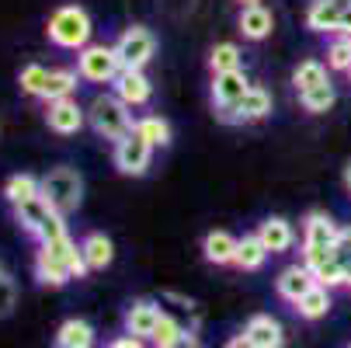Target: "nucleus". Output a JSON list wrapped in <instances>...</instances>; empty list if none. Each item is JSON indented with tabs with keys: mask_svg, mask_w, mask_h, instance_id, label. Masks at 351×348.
<instances>
[{
	"mask_svg": "<svg viewBox=\"0 0 351 348\" xmlns=\"http://www.w3.org/2000/svg\"><path fill=\"white\" fill-rule=\"evenodd\" d=\"M90 268L84 262L80 244H73L70 237L53 240V244H38V255H35V279L49 289H60L70 279H84Z\"/></svg>",
	"mask_w": 351,
	"mask_h": 348,
	"instance_id": "1",
	"label": "nucleus"
},
{
	"mask_svg": "<svg viewBox=\"0 0 351 348\" xmlns=\"http://www.w3.org/2000/svg\"><path fill=\"white\" fill-rule=\"evenodd\" d=\"M14 220H18V227H21L28 237H35L38 244H53V240L70 237V233H66V216H63L53 202H49L45 192H38L35 198H28V202L14 206Z\"/></svg>",
	"mask_w": 351,
	"mask_h": 348,
	"instance_id": "2",
	"label": "nucleus"
},
{
	"mask_svg": "<svg viewBox=\"0 0 351 348\" xmlns=\"http://www.w3.org/2000/svg\"><path fill=\"white\" fill-rule=\"evenodd\" d=\"M90 35H94V21L80 4H63L45 21V38L56 49H66V53H80L84 45H90Z\"/></svg>",
	"mask_w": 351,
	"mask_h": 348,
	"instance_id": "3",
	"label": "nucleus"
},
{
	"mask_svg": "<svg viewBox=\"0 0 351 348\" xmlns=\"http://www.w3.org/2000/svg\"><path fill=\"white\" fill-rule=\"evenodd\" d=\"M87 126L101 136V139L119 143L122 136L132 132L136 119H132V108L122 102L115 91H101V94H94L90 105H87Z\"/></svg>",
	"mask_w": 351,
	"mask_h": 348,
	"instance_id": "4",
	"label": "nucleus"
},
{
	"mask_svg": "<svg viewBox=\"0 0 351 348\" xmlns=\"http://www.w3.org/2000/svg\"><path fill=\"white\" fill-rule=\"evenodd\" d=\"M42 192H45V198H49V202H53L63 216H70V213H77L80 202H84V174H80L77 167L60 164V167H53V171L42 178Z\"/></svg>",
	"mask_w": 351,
	"mask_h": 348,
	"instance_id": "5",
	"label": "nucleus"
},
{
	"mask_svg": "<svg viewBox=\"0 0 351 348\" xmlns=\"http://www.w3.org/2000/svg\"><path fill=\"white\" fill-rule=\"evenodd\" d=\"M77 73L87 84H112L122 73V60L115 53V45H105V42L84 45L77 53Z\"/></svg>",
	"mask_w": 351,
	"mask_h": 348,
	"instance_id": "6",
	"label": "nucleus"
},
{
	"mask_svg": "<svg viewBox=\"0 0 351 348\" xmlns=\"http://www.w3.org/2000/svg\"><path fill=\"white\" fill-rule=\"evenodd\" d=\"M112 45H115V53H119V60H122L125 70H146V63L157 56V35L149 32L146 25L122 28V35Z\"/></svg>",
	"mask_w": 351,
	"mask_h": 348,
	"instance_id": "7",
	"label": "nucleus"
},
{
	"mask_svg": "<svg viewBox=\"0 0 351 348\" xmlns=\"http://www.w3.org/2000/svg\"><path fill=\"white\" fill-rule=\"evenodd\" d=\"M115 150H112V161H115V167L122 171V174H129V178H143L146 171H149V161H154V146H149L136 129L129 132V136H122L119 143H112Z\"/></svg>",
	"mask_w": 351,
	"mask_h": 348,
	"instance_id": "8",
	"label": "nucleus"
},
{
	"mask_svg": "<svg viewBox=\"0 0 351 348\" xmlns=\"http://www.w3.org/2000/svg\"><path fill=\"white\" fill-rule=\"evenodd\" d=\"M268 115H271V94H268L261 84H254V87H250L230 112H223L219 119L230 122V126H250V122H261V119H268Z\"/></svg>",
	"mask_w": 351,
	"mask_h": 348,
	"instance_id": "9",
	"label": "nucleus"
},
{
	"mask_svg": "<svg viewBox=\"0 0 351 348\" xmlns=\"http://www.w3.org/2000/svg\"><path fill=\"white\" fill-rule=\"evenodd\" d=\"M45 126L56 136H77L87 126V108L77 105V97H60L45 105Z\"/></svg>",
	"mask_w": 351,
	"mask_h": 348,
	"instance_id": "10",
	"label": "nucleus"
},
{
	"mask_svg": "<svg viewBox=\"0 0 351 348\" xmlns=\"http://www.w3.org/2000/svg\"><path fill=\"white\" fill-rule=\"evenodd\" d=\"M254 87L247 80L243 70H230V73H213V84H209V94H213V105H216V115L230 112L240 97Z\"/></svg>",
	"mask_w": 351,
	"mask_h": 348,
	"instance_id": "11",
	"label": "nucleus"
},
{
	"mask_svg": "<svg viewBox=\"0 0 351 348\" xmlns=\"http://www.w3.org/2000/svg\"><path fill=\"white\" fill-rule=\"evenodd\" d=\"M112 91L122 97L129 108H143L149 97H154V84H149V77H146L143 70H125V67H122V73L112 80Z\"/></svg>",
	"mask_w": 351,
	"mask_h": 348,
	"instance_id": "12",
	"label": "nucleus"
},
{
	"mask_svg": "<svg viewBox=\"0 0 351 348\" xmlns=\"http://www.w3.org/2000/svg\"><path fill=\"white\" fill-rule=\"evenodd\" d=\"M160 317H164V310H160L157 300H132L129 310H125V331L149 341L154 331H157V324H160Z\"/></svg>",
	"mask_w": 351,
	"mask_h": 348,
	"instance_id": "13",
	"label": "nucleus"
},
{
	"mask_svg": "<svg viewBox=\"0 0 351 348\" xmlns=\"http://www.w3.org/2000/svg\"><path fill=\"white\" fill-rule=\"evenodd\" d=\"M344 11L348 8L341 4V0H310V8H306V28L310 32H320V35H337Z\"/></svg>",
	"mask_w": 351,
	"mask_h": 348,
	"instance_id": "14",
	"label": "nucleus"
},
{
	"mask_svg": "<svg viewBox=\"0 0 351 348\" xmlns=\"http://www.w3.org/2000/svg\"><path fill=\"white\" fill-rule=\"evenodd\" d=\"M254 233H258L261 244L268 247V255H285V251H292V244H295V227H292L285 216H268V220H261Z\"/></svg>",
	"mask_w": 351,
	"mask_h": 348,
	"instance_id": "15",
	"label": "nucleus"
},
{
	"mask_svg": "<svg viewBox=\"0 0 351 348\" xmlns=\"http://www.w3.org/2000/svg\"><path fill=\"white\" fill-rule=\"evenodd\" d=\"M313 286H317V279H313V272H310L303 262L282 268V272H278V279H275V292L282 296L285 303H295L299 296H306Z\"/></svg>",
	"mask_w": 351,
	"mask_h": 348,
	"instance_id": "16",
	"label": "nucleus"
},
{
	"mask_svg": "<svg viewBox=\"0 0 351 348\" xmlns=\"http://www.w3.org/2000/svg\"><path fill=\"white\" fill-rule=\"evenodd\" d=\"M337 233H341V227L334 223L330 213H324V209L306 213V220H303V247H334Z\"/></svg>",
	"mask_w": 351,
	"mask_h": 348,
	"instance_id": "17",
	"label": "nucleus"
},
{
	"mask_svg": "<svg viewBox=\"0 0 351 348\" xmlns=\"http://www.w3.org/2000/svg\"><path fill=\"white\" fill-rule=\"evenodd\" d=\"M237 28L247 42H265L271 32H275V18L265 4H250V8H240V18H237Z\"/></svg>",
	"mask_w": 351,
	"mask_h": 348,
	"instance_id": "18",
	"label": "nucleus"
},
{
	"mask_svg": "<svg viewBox=\"0 0 351 348\" xmlns=\"http://www.w3.org/2000/svg\"><path fill=\"white\" fill-rule=\"evenodd\" d=\"M80 251H84V262L90 272H105L112 262H115V244L108 233L101 230H90L84 240H80Z\"/></svg>",
	"mask_w": 351,
	"mask_h": 348,
	"instance_id": "19",
	"label": "nucleus"
},
{
	"mask_svg": "<svg viewBox=\"0 0 351 348\" xmlns=\"http://www.w3.org/2000/svg\"><path fill=\"white\" fill-rule=\"evenodd\" d=\"M237 244L240 237H233L230 230H209L202 240V255L209 265H233L237 262Z\"/></svg>",
	"mask_w": 351,
	"mask_h": 348,
	"instance_id": "20",
	"label": "nucleus"
},
{
	"mask_svg": "<svg viewBox=\"0 0 351 348\" xmlns=\"http://www.w3.org/2000/svg\"><path fill=\"white\" fill-rule=\"evenodd\" d=\"M243 334L254 341V348H282V324L271 314H254L243 324Z\"/></svg>",
	"mask_w": 351,
	"mask_h": 348,
	"instance_id": "21",
	"label": "nucleus"
},
{
	"mask_svg": "<svg viewBox=\"0 0 351 348\" xmlns=\"http://www.w3.org/2000/svg\"><path fill=\"white\" fill-rule=\"evenodd\" d=\"M80 73L77 67H56V70H49V80H45V91H42V102H60V97H73L77 87H80Z\"/></svg>",
	"mask_w": 351,
	"mask_h": 348,
	"instance_id": "22",
	"label": "nucleus"
},
{
	"mask_svg": "<svg viewBox=\"0 0 351 348\" xmlns=\"http://www.w3.org/2000/svg\"><path fill=\"white\" fill-rule=\"evenodd\" d=\"M265 262H268V247L261 244V237L258 233H243L240 237V244H237V268L240 272H258V268H265Z\"/></svg>",
	"mask_w": 351,
	"mask_h": 348,
	"instance_id": "23",
	"label": "nucleus"
},
{
	"mask_svg": "<svg viewBox=\"0 0 351 348\" xmlns=\"http://www.w3.org/2000/svg\"><path fill=\"white\" fill-rule=\"evenodd\" d=\"M53 348H94V327L80 317H70V321L60 324Z\"/></svg>",
	"mask_w": 351,
	"mask_h": 348,
	"instance_id": "24",
	"label": "nucleus"
},
{
	"mask_svg": "<svg viewBox=\"0 0 351 348\" xmlns=\"http://www.w3.org/2000/svg\"><path fill=\"white\" fill-rule=\"evenodd\" d=\"M154 150H164V146H171V122L164 115H139L136 126H132Z\"/></svg>",
	"mask_w": 351,
	"mask_h": 348,
	"instance_id": "25",
	"label": "nucleus"
},
{
	"mask_svg": "<svg viewBox=\"0 0 351 348\" xmlns=\"http://www.w3.org/2000/svg\"><path fill=\"white\" fill-rule=\"evenodd\" d=\"M292 307H295V314L303 317V321H320L330 310V289L327 286H313L306 296H299Z\"/></svg>",
	"mask_w": 351,
	"mask_h": 348,
	"instance_id": "26",
	"label": "nucleus"
},
{
	"mask_svg": "<svg viewBox=\"0 0 351 348\" xmlns=\"http://www.w3.org/2000/svg\"><path fill=\"white\" fill-rule=\"evenodd\" d=\"M38 192H42V178H35V174H11L4 181V198H8L11 209L28 202V198H35Z\"/></svg>",
	"mask_w": 351,
	"mask_h": 348,
	"instance_id": "27",
	"label": "nucleus"
},
{
	"mask_svg": "<svg viewBox=\"0 0 351 348\" xmlns=\"http://www.w3.org/2000/svg\"><path fill=\"white\" fill-rule=\"evenodd\" d=\"M334 102H337V91H334L330 80H324V84H317V87H310V91L299 94V105H303V112H310V115H324V112H330Z\"/></svg>",
	"mask_w": 351,
	"mask_h": 348,
	"instance_id": "28",
	"label": "nucleus"
},
{
	"mask_svg": "<svg viewBox=\"0 0 351 348\" xmlns=\"http://www.w3.org/2000/svg\"><path fill=\"white\" fill-rule=\"evenodd\" d=\"M324 80H330L327 77V63L324 60H303L295 70H292V84H295V91L303 94V91H310V87H317V84H324Z\"/></svg>",
	"mask_w": 351,
	"mask_h": 348,
	"instance_id": "29",
	"label": "nucleus"
},
{
	"mask_svg": "<svg viewBox=\"0 0 351 348\" xmlns=\"http://www.w3.org/2000/svg\"><path fill=\"white\" fill-rule=\"evenodd\" d=\"M209 70H213V73L240 70V45H237V42H216L213 53H209Z\"/></svg>",
	"mask_w": 351,
	"mask_h": 348,
	"instance_id": "30",
	"label": "nucleus"
},
{
	"mask_svg": "<svg viewBox=\"0 0 351 348\" xmlns=\"http://www.w3.org/2000/svg\"><path fill=\"white\" fill-rule=\"evenodd\" d=\"M45 80H49V70H45L42 63H28V67H21V73H18V87H21V94H28V97H42Z\"/></svg>",
	"mask_w": 351,
	"mask_h": 348,
	"instance_id": "31",
	"label": "nucleus"
},
{
	"mask_svg": "<svg viewBox=\"0 0 351 348\" xmlns=\"http://www.w3.org/2000/svg\"><path fill=\"white\" fill-rule=\"evenodd\" d=\"M327 70H337V73L351 70V38L348 35H337L327 45Z\"/></svg>",
	"mask_w": 351,
	"mask_h": 348,
	"instance_id": "32",
	"label": "nucleus"
},
{
	"mask_svg": "<svg viewBox=\"0 0 351 348\" xmlns=\"http://www.w3.org/2000/svg\"><path fill=\"white\" fill-rule=\"evenodd\" d=\"M313 279H317V286H327V289H334V286H344L348 279H344V262L337 258V251L324 262V265H317L313 268Z\"/></svg>",
	"mask_w": 351,
	"mask_h": 348,
	"instance_id": "33",
	"label": "nucleus"
},
{
	"mask_svg": "<svg viewBox=\"0 0 351 348\" xmlns=\"http://www.w3.org/2000/svg\"><path fill=\"white\" fill-rule=\"evenodd\" d=\"M181 331H184V327H181V324L171 317V314H164V317H160V324H157V331H154V338H149V341H154L157 348H171V345L181 338Z\"/></svg>",
	"mask_w": 351,
	"mask_h": 348,
	"instance_id": "34",
	"label": "nucleus"
},
{
	"mask_svg": "<svg viewBox=\"0 0 351 348\" xmlns=\"http://www.w3.org/2000/svg\"><path fill=\"white\" fill-rule=\"evenodd\" d=\"M18 303V286L8 272H0V317H8Z\"/></svg>",
	"mask_w": 351,
	"mask_h": 348,
	"instance_id": "35",
	"label": "nucleus"
},
{
	"mask_svg": "<svg viewBox=\"0 0 351 348\" xmlns=\"http://www.w3.org/2000/svg\"><path fill=\"white\" fill-rule=\"evenodd\" d=\"M334 251H337V258H341V262H351V227H341Z\"/></svg>",
	"mask_w": 351,
	"mask_h": 348,
	"instance_id": "36",
	"label": "nucleus"
},
{
	"mask_svg": "<svg viewBox=\"0 0 351 348\" xmlns=\"http://www.w3.org/2000/svg\"><path fill=\"white\" fill-rule=\"evenodd\" d=\"M171 348H202V338H198L195 331H188V327H184V331H181V338H178Z\"/></svg>",
	"mask_w": 351,
	"mask_h": 348,
	"instance_id": "37",
	"label": "nucleus"
},
{
	"mask_svg": "<svg viewBox=\"0 0 351 348\" xmlns=\"http://www.w3.org/2000/svg\"><path fill=\"white\" fill-rule=\"evenodd\" d=\"M108 348H146V341L136 338V334H122V338H115Z\"/></svg>",
	"mask_w": 351,
	"mask_h": 348,
	"instance_id": "38",
	"label": "nucleus"
},
{
	"mask_svg": "<svg viewBox=\"0 0 351 348\" xmlns=\"http://www.w3.org/2000/svg\"><path fill=\"white\" fill-rule=\"evenodd\" d=\"M223 348H254V341H250L247 334H233V338H230Z\"/></svg>",
	"mask_w": 351,
	"mask_h": 348,
	"instance_id": "39",
	"label": "nucleus"
},
{
	"mask_svg": "<svg viewBox=\"0 0 351 348\" xmlns=\"http://www.w3.org/2000/svg\"><path fill=\"white\" fill-rule=\"evenodd\" d=\"M341 181H344V192L351 195V161L344 164V174H341Z\"/></svg>",
	"mask_w": 351,
	"mask_h": 348,
	"instance_id": "40",
	"label": "nucleus"
},
{
	"mask_svg": "<svg viewBox=\"0 0 351 348\" xmlns=\"http://www.w3.org/2000/svg\"><path fill=\"white\" fill-rule=\"evenodd\" d=\"M240 8H250V4H261V0H237Z\"/></svg>",
	"mask_w": 351,
	"mask_h": 348,
	"instance_id": "41",
	"label": "nucleus"
},
{
	"mask_svg": "<svg viewBox=\"0 0 351 348\" xmlns=\"http://www.w3.org/2000/svg\"><path fill=\"white\" fill-rule=\"evenodd\" d=\"M341 4H344V8H351V0H341Z\"/></svg>",
	"mask_w": 351,
	"mask_h": 348,
	"instance_id": "42",
	"label": "nucleus"
},
{
	"mask_svg": "<svg viewBox=\"0 0 351 348\" xmlns=\"http://www.w3.org/2000/svg\"><path fill=\"white\" fill-rule=\"evenodd\" d=\"M348 80H351V70H348Z\"/></svg>",
	"mask_w": 351,
	"mask_h": 348,
	"instance_id": "43",
	"label": "nucleus"
},
{
	"mask_svg": "<svg viewBox=\"0 0 351 348\" xmlns=\"http://www.w3.org/2000/svg\"><path fill=\"white\" fill-rule=\"evenodd\" d=\"M348 348H351V345H348Z\"/></svg>",
	"mask_w": 351,
	"mask_h": 348,
	"instance_id": "44",
	"label": "nucleus"
}]
</instances>
